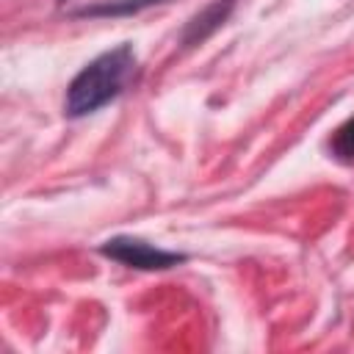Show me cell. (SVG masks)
Instances as JSON below:
<instances>
[{
	"label": "cell",
	"instance_id": "obj_2",
	"mask_svg": "<svg viewBox=\"0 0 354 354\" xmlns=\"http://www.w3.org/2000/svg\"><path fill=\"white\" fill-rule=\"evenodd\" d=\"M100 254L111 257L127 268H138V271H166V268H174L188 260V254H183V252H169V249L152 246V243H147L141 238H130V235L108 238L105 243H100Z\"/></svg>",
	"mask_w": 354,
	"mask_h": 354
},
{
	"label": "cell",
	"instance_id": "obj_1",
	"mask_svg": "<svg viewBox=\"0 0 354 354\" xmlns=\"http://www.w3.org/2000/svg\"><path fill=\"white\" fill-rule=\"evenodd\" d=\"M133 72H136V50L130 44H119L113 50L100 53L72 77L64 100V113L77 119L100 111L124 91Z\"/></svg>",
	"mask_w": 354,
	"mask_h": 354
},
{
	"label": "cell",
	"instance_id": "obj_4",
	"mask_svg": "<svg viewBox=\"0 0 354 354\" xmlns=\"http://www.w3.org/2000/svg\"><path fill=\"white\" fill-rule=\"evenodd\" d=\"M329 149L337 160L343 163H354V116L346 119L335 133H332V141H329Z\"/></svg>",
	"mask_w": 354,
	"mask_h": 354
},
{
	"label": "cell",
	"instance_id": "obj_3",
	"mask_svg": "<svg viewBox=\"0 0 354 354\" xmlns=\"http://www.w3.org/2000/svg\"><path fill=\"white\" fill-rule=\"evenodd\" d=\"M232 6H235V0H213L210 6H205V8H202L196 17H191V22L185 25V30H183V44L191 47V44L205 41L213 30H218V28L224 25V19L230 17Z\"/></svg>",
	"mask_w": 354,
	"mask_h": 354
}]
</instances>
